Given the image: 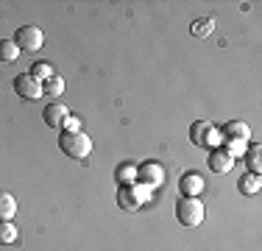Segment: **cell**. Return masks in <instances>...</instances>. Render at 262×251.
Masks as SVG:
<instances>
[{
	"instance_id": "cell-1",
	"label": "cell",
	"mask_w": 262,
	"mask_h": 251,
	"mask_svg": "<svg viewBox=\"0 0 262 251\" xmlns=\"http://www.w3.org/2000/svg\"><path fill=\"white\" fill-rule=\"evenodd\" d=\"M148 198H151V187L142 184V181H128V184H120V190H117V204L126 212H137Z\"/></svg>"
},
{
	"instance_id": "cell-19",
	"label": "cell",
	"mask_w": 262,
	"mask_h": 251,
	"mask_svg": "<svg viewBox=\"0 0 262 251\" xmlns=\"http://www.w3.org/2000/svg\"><path fill=\"white\" fill-rule=\"evenodd\" d=\"M31 75H34V78H39V81H42V78L48 81V78H53L56 73H53V65H51V61H36V65L31 67Z\"/></svg>"
},
{
	"instance_id": "cell-21",
	"label": "cell",
	"mask_w": 262,
	"mask_h": 251,
	"mask_svg": "<svg viewBox=\"0 0 262 251\" xmlns=\"http://www.w3.org/2000/svg\"><path fill=\"white\" fill-rule=\"evenodd\" d=\"M137 179V168L134 165H120L117 168V181L120 184H128V181H134Z\"/></svg>"
},
{
	"instance_id": "cell-22",
	"label": "cell",
	"mask_w": 262,
	"mask_h": 251,
	"mask_svg": "<svg viewBox=\"0 0 262 251\" xmlns=\"http://www.w3.org/2000/svg\"><path fill=\"white\" fill-rule=\"evenodd\" d=\"M64 131H81V120L76 115H67V120H64V126H61Z\"/></svg>"
},
{
	"instance_id": "cell-14",
	"label": "cell",
	"mask_w": 262,
	"mask_h": 251,
	"mask_svg": "<svg viewBox=\"0 0 262 251\" xmlns=\"http://www.w3.org/2000/svg\"><path fill=\"white\" fill-rule=\"evenodd\" d=\"M237 187H240L243 196H257L259 187H262V179H259L257 173H246L240 181H237Z\"/></svg>"
},
{
	"instance_id": "cell-4",
	"label": "cell",
	"mask_w": 262,
	"mask_h": 251,
	"mask_svg": "<svg viewBox=\"0 0 262 251\" xmlns=\"http://www.w3.org/2000/svg\"><path fill=\"white\" fill-rule=\"evenodd\" d=\"M176 218L187 229H195V226L204 223V204L198 198H182L176 206Z\"/></svg>"
},
{
	"instance_id": "cell-11",
	"label": "cell",
	"mask_w": 262,
	"mask_h": 251,
	"mask_svg": "<svg viewBox=\"0 0 262 251\" xmlns=\"http://www.w3.org/2000/svg\"><path fill=\"white\" fill-rule=\"evenodd\" d=\"M221 134H223V140H248V137H251V129L243 120H229L223 126Z\"/></svg>"
},
{
	"instance_id": "cell-17",
	"label": "cell",
	"mask_w": 262,
	"mask_h": 251,
	"mask_svg": "<svg viewBox=\"0 0 262 251\" xmlns=\"http://www.w3.org/2000/svg\"><path fill=\"white\" fill-rule=\"evenodd\" d=\"M212 28H215V20H212V17H204V20H195L190 25L192 36H209Z\"/></svg>"
},
{
	"instance_id": "cell-15",
	"label": "cell",
	"mask_w": 262,
	"mask_h": 251,
	"mask_svg": "<svg viewBox=\"0 0 262 251\" xmlns=\"http://www.w3.org/2000/svg\"><path fill=\"white\" fill-rule=\"evenodd\" d=\"M17 56H20V48L14 39H0V61H14Z\"/></svg>"
},
{
	"instance_id": "cell-10",
	"label": "cell",
	"mask_w": 262,
	"mask_h": 251,
	"mask_svg": "<svg viewBox=\"0 0 262 251\" xmlns=\"http://www.w3.org/2000/svg\"><path fill=\"white\" fill-rule=\"evenodd\" d=\"M179 187H182L184 198H195V196H201V190H204V179H201V173H184V176H182V181H179Z\"/></svg>"
},
{
	"instance_id": "cell-20",
	"label": "cell",
	"mask_w": 262,
	"mask_h": 251,
	"mask_svg": "<svg viewBox=\"0 0 262 251\" xmlns=\"http://www.w3.org/2000/svg\"><path fill=\"white\" fill-rule=\"evenodd\" d=\"M223 145H226V148H223V151H226V154L229 156H234V159H237V156H243V154H246V140H223Z\"/></svg>"
},
{
	"instance_id": "cell-8",
	"label": "cell",
	"mask_w": 262,
	"mask_h": 251,
	"mask_svg": "<svg viewBox=\"0 0 262 251\" xmlns=\"http://www.w3.org/2000/svg\"><path fill=\"white\" fill-rule=\"evenodd\" d=\"M67 106L64 103H48L45 112H42V117H45V126H51V129H61L67 120Z\"/></svg>"
},
{
	"instance_id": "cell-3",
	"label": "cell",
	"mask_w": 262,
	"mask_h": 251,
	"mask_svg": "<svg viewBox=\"0 0 262 251\" xmlns=\"http://www.w3.org/2000/svg\"><path fill=\"white\" fill-rule=\"evenodd\" d=\"M59 148L64 151L73 159H86L92 154V140L84 134V131H64L59 137Z\"/></svg>"
},
{
	"instance_id": "cell-2",
	"label": "cell",
	"mask_w": 262,
	"mask_h": 251,
	"mask_svg": "<svg viewBox=\"0 0 262 251\" xmlns=\"http://www.w3.org/2000/svg\"><path fill=\"white\" fill-rule=\"evenodd\" d=\"M190 142L192 145H201V148H221L223 145V134L215 123L209 120H195L190 126Z\"/></svg>"
},
{
	"instance_id": "cell-9",
	"label": "cell",
	"mask_w": 262,
	"mask_h": 251,
	"mask_svg": "<svg viewBox=\"0 0 262 251\" xmlns=\"http://www.w3.org/2000/svg\"><path fill=\"white\" fill-rule=\"evenodd\" d=\"M209 168L215 173H229L234 168V156H229L226 151H223V145H221V148H215L209 154Z\"/></svg>"
},
{
	"instance_id": "cell-6",
	"label": "cell",
	"mask_w": 262,
	"mask_h": 251,
	"mask_svg": "<svg viewBox=\"0 0 262 251\" xmlns=\"http://www.w3.org/2000/svg\"><path fill=\"white\" fill-rule=\"evenodd\" d=\"M14 92L26 100H36V98H42V81L34 78L31 73H23L14 78Z\"/></svg>"
},
{
	"instance_id": "cell-16",
	"label": "cell",
	"mask_w": 262,
	"mask_h": 251,
	"mask_svg": "<svg viewBox=\"0 0 262 251\" xmlns=\"http://www.w3.org/2000/svg\"><path fill=\"white\" fill-rule=\"evenodd\" d=\"M61 92H64V81H61L59 75H53V78H48L45 84H42V95L56 98V95H61Z\"/></svg>"
},
{
	"instance_id": "cell-12",
	"label": "cell",
	"mask_w": 262,
	"mask_h": 251,
	"mask_svg": "<svg viewBox=\"0 0 262 251\" xmlns=\"http://www.w3.org/2000/svg\"><path fill=\"white\" fill-rule=\"evenodd\" d=\"M243 156H246L248 173H257V176H259V171H262V145H259V142H251Z\"/></svg>"
},
{
	"instance_id": "cell-18",
	"label": "cell",
	"mask_w": 262,
	"mask_h": 251,
	"mask_svg": "<svg viewBox=\"0 0 262 251\" xmlns=\"http://www.w3.org/2000/svg\"><path fill=\"white\" fill-rule=\"evenodd\" d=\"M17 240V226L11 221H0V243L3 246H9V243Z\"/></svg>"
},
{
	"instance_id": "cell-13",
	"label": "cell",
	"mask_w": 262,
	"mask_h": 251,
	"mask_svg": "<svg viewBox=\"0 0 262 251\" xmlns=\"http://www.w3.org/2000/svg\"><path fill=\"white\" fill-rule=\"evenodd\" d=\"M17 212V198L9 190H0V221H11Z\"/></svg>"
},
{
	"instance_id": "cell-5",
	"label": "cell",
	"mask_w": 262,
	"mask_h": 251,
	"mask_svg": "<svg viewBox=\"0 0 262 251\" xmlns=\"http://www.w3.org/2000/svg\"><path fill=\"white\" fill-rule=\"evenodd\" d=\"M14 42H17V48L26 50V53H36V50H42V45H45V34H42V28H36V25H23V28H17Z\"/></svg>"
},
{
	"instance_id": "cell-7",
	"label": "cell",
	"mask_w": 262,
	"mask_h": 251,
	"mask_svg": "<svg viewBox=\"0 0 262 251\" xmlns=\"http://www.w3.org/2000/svg\"><path fill=\"white\" fill-rule=\"evenodd\" d=\"M137 179L142 181V184H148L154 190V187H159L162 181H165V171H162L159 162H145V165L137 168Z\"/></svg>"
}]
</instances>
